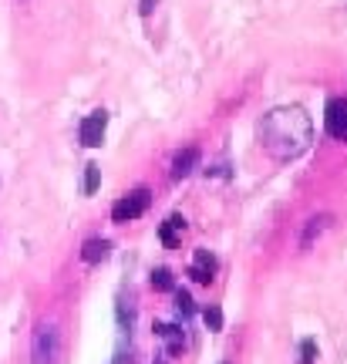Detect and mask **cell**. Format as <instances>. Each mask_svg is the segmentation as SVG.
Returning a JSON list of instances; mask_svg holds the SVG:
<instances>
[{"label": "cell", "instance_id": "obj_1", "mask_svg": "<svg viewBox=\"0 0 347 364\" xmlns=\"http://www.w3.org/2000/svg\"><path fill=\"white\" fill-rule=\"evenodd\" d=\"M260 139L277 159H297L310 145V115L304 108H273L260 122Z\"/></svg>", "mask_w": 347, "mask_h": 364}, {"label": "cell", "instance_id": "obj_2", "mask_svg": "<svg viewBox=\"0 0 347 364\" xmlns=\"http://www.w3.org/2000/svg\"><path fill=\"white\" fill-rule=\"evenodd\" d=\"M61 354V334L54 324H38L34 331V344H31V358L34 364H54Z\"/></svg>", "mask_w": 347, "mask_h": 364}, {"label": "cell", "instance_id": "obj_3", "mask_svg": "<svg viewBox=\"0 0 347 364\" xmlns=\"http://www.w3.org/2000/svg\"><path fill=\"white\" fill-rule=\"evenodd\" d=\"M149 203H152V193H149V189H135V193H129L125 199H118L115 206H112V220L115 223L139 220L142 213L149 209Z\"/></svg>", "mask_w": 347, "mask_h": 364}, {"label": "cell", "instance_id": "obj_4", "mask_svg": "<svg viewBox=\"0 0 347 364\" xmlns=\"http://www.w3.org/2000/svg\"><path fill=\"white\" fill-rule=\"evenodd\" d=\"M324 125H327V135H334L341 142H347V98H334L324 112Z\"/></svg>", "mask_w": 347, "mask_h": 364}, {"label": "cell", "instance_id": "obj_5", "mask_svg": "<svg viewBox=\"0 0 347 364\" xmlns=\"http://www.w3.org/2000/svg\"><path fill=\"white\" fill-rule=\"evenodd\" d=\"M105 125H108V115H105V112H91V115L81 122V145L98 149L105 139Z\"/></svg>", "mask_w": 347, "mask_h": 364}, {"label": "cell", "instance_id": "obj_6", "mask_svg": "<svg viewBox=\"0 0 347 364\" xmlns=\"http://www.w3.org/2000/svg\"><path fill=\"white\" fill-rule=\"evenodd\" d=\"M216 257L209 253V250H196V263L189 267V277H193L196 284H213V277H216Z\"/></svg>", "mask_w": 347, "mask_h": 364}, {"label": "cell", "instance_id": "obj_7", "mask_svg": "<svg viewBox=\"0 0 347 364\" xmlns=\"http://www.w3.org/2000/svg\"><path fill=\"white\" fill-rule=\"evenodd\" d=\"M199 166V149H182V152H176V159H172V179L179 182L186 179V176H193V169Z\"/></svg>", "mask_w": 347, "mask_h": 364}, {"label": "cell", "instance_id": "obj_8", "mask_svg": "<svg viewBox=\"0 0 347 364\" xmlns=\"http://www.w3.org/2000/svg\"><path fill=\"white\" fill-rule=\"evenodd\" d=\"M108 253H112V243H108V240H88V243L81 247V260L102 263V260H108Z\"/></svg>", "mask_w": 347, "mask_h": 364}, {"label": "cell", "instance_id": "obj_9", "mask_svg": "<svg viewBox=\"0 0 347 364\" xmlns=\"http://www.w3.org/2000/svg\"><path fill=\"white\" fill-rule=\"evenodd\" d=\"M179 230H186V220H182V216H169V220L162 223V243H166V247H176V243H179Z\"/></svg>", "mask_w": 347, "mask_h": 364}, {"label": "cell", "instance_id": "obj_10", "mask_svg": "<svg viewBox=\"0 0 347 364\" xmlns=\"http://www.w3.org/2000/svg\"><path fill=\"white\" fill-rule=\"evenodd\" d=\"M155 331H159V338H166V341H169V351H172V354L182 351V344H186V338L179 334V327H172V324H159Z\"/></svg>", "mask_w": 347, "mask_h": 364}, {"label": "cell", "instance_id": "obj_11", "mask_svg": "<svg viewBox=\"0 0 347 364\" xmlns=\"http://www.w3.org/2000/svg\"><path fill=\"white\" fill-rule=\"evenodd\" d=\"M98 182H102V169H98L95 162H88V166H85V196L98 193Z\"/></svg>", "mask_w": 347, "mask_h": 364}, {"label": "cell", "instance_id": "obj_12", "mask_svg": "<svg viewBox=\"0 0 347 364\" xmlns=\"http://www.w3.org/2000/svg\"><path fill=\"white\" fill-rule=\"evenodd\" d=\"M327 223H331V216H314V220L307 223V233H304V247H310V243H314V236H321L324 230H327Z\"/></svg>", "mask_w": 347, "mask_h": 364}, {"label": "cell", "instance_id": "obj_13", "mask_svg": "<svg viewBox=\"0 0 347 364\" xmlns=\"http://www.w3.org/2000/svg\"><path fill=\"white\" fill-rule=\"evenodd\" d=\"M203 321H206L209 331H223V311H219L216 304H209L206 311H203Z\"/></svg>", "mask_w": 347, "mask_h": 364}, {"label": "cell", "instance_id": "obj_14", "mask_svg": "<svg viewBox=\"0 0 347 364\" xmlns=\"http://www.w3.org/2000/svg\"><path fill=\"white\" fill-rule=\"evenodd\" d=\"M152 287H155V290H172V273H169L166 267L152 270Z\"/></svg>", "mask_w": 347, "mask_h": 364}, {"label": "cell", "instance_id": "obj_15", "mask_svg": "<svg viewBox=\"0 0 347 364\" xmlns=\"http://www.w3.org/2000/svg\"><path fill=\"white\" fill-rule=\"evenodd\" d=\"M176 311H179L182 317H189V314L196 311V307H193V297H189L186 290H176Z\"/></svg>", "mask_w": 347, "mask_h": 364}, {"label": "cell", "instance_id": "obj_16", "mask_svg": "<svg viewBox=\"0 0 347 364\" xmlns=\"http://www.w3.org/2000/svg\"><path fill=\"white\" fill-rule=\"evenodd\" d=\"M314 358H317V344H314V341H304V344H300V364H314Z\"/></svg>", "mask_w": 347, "mask_h": 364}, {"label": "cell", "instance_id": "obj_17", "mask_svg": "<svg viewBox=\"0 0 347 364\" xmlns=\"http://www.w3.org/2000/svg\"><path fill=\"white\" fill-rule=\"evenodd\" d=\"M142 14H152V0H142Z\"/></svg>", "mask_w": 347, "mask_h": 364}]
</instances>
